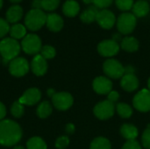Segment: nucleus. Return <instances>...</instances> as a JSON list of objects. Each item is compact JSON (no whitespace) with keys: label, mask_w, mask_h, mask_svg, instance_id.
Listing matches in <instances>:
<instances>
[{"label":"nucleus","mask_w":150,"mask_h":149,"mask_svg":"<svg viewBox=\"0 0 150 149\" xmlns=\"http://www.w3.org/2000/svg\"><path fill=\"white\" fill-rule=\"evenodd\" d=\"M119 98H120V94L118 93V91H116V90H112L109 94H108V98H107V100H109L110 102H112V103H115V102H117L118 100H119Z\"/></svg>","instance_id":"4c0bfd02"},{"label":"nucleus","mask_w":150,"mask_h":149,"mask_svg":"<svg viewBox=\"0 0 150 149\" xmlns=\"http://www.w3.org/2000/svg\"><path fill=\"white\" fill-rule=\"evenodd\" d=\"M115 4L120 11H127L133 8L134 3V0H115Z\"/></svg>","instance_id":"2f4dec72"},{"label":"nucleus","mask_w":150,"mask_h":149,"mask_svg":"<svg viewBox=\"0 0 150 149\" xmlns=\"http://www.w3.org/2000/svg\"><path fill=\"white\" fill-rule=\"evenodd\" d=\"M55 54H56V51H55L54 47H53L52 46H49V45L42 47V48L40 50V55L43 58H45L46 60L54 58L55 56Z\"/></svg>","instance_id":"7c9ffc66"},{"label":"nucleus","mask_w":150,"mask_h":149,"mask_svg":"<svg viewBox=\"0 0 150 149\" xmlns=\"http://www.w3.org/2000/svg\"><path fill=\"white\" fill-rule=\"evenodd\" d=\"M52 106L47 101L42 102L37 108V115L40 119H46L52 113Z\"/></svg>","instance_id":"a878e982"},{"label":"nucleus","mask_w":150,"mask_h":149,"mask_svg":"<svg viewBox=\"0 0 150 149\" xmlns=\"http://www.w3.org/2000/svg\"><path fill=\"white\" fill-rule=\"evenodd\" d=\"M96 21L98 23V25L102 28L111 29L115 24L116 18L112 11L106 10V9H103L98 12Z\"/></svg>","instance_id":"f8f14e48"},{"label":"nucleus","mask_w":150,"mask_h":149,"mask_svg":"<svg viewBox=\"0 0 150 149\" xmlns=\"http://www.w3.org/2000/svg\"><path fill=\"white\" fill-rule=\"evenodd\" d=\"M66 132L68 133H73L75 132V126L73 124H68L66 126Z\"/></svg>","instance_id":"a19ab883"},{"label":"nucleus","mask_w":150,"mask_h":149,"mask_svg":"<svg viewBox=\"0 0 150 149\" xmlns=\"http://www.w3.org/2000/svg\"><path fill=\"white\" fill-rule=\"evenodd\" d=\"M13 149H25V148H24L23 147H20V146H19V147H16V148H14Z\"/></svg>","instance_id":"09e8293b"},{"label":"nucleus","mask_w":150,"mask_h":149,"mask_svg":"<svg viewBox=\"0 0 150 149\" xmlns=\"http://www.w3.org/2000/svg\"><path fill=\"white\" fill-rule=\"evenodd\" d=\"M142 145L146 149H150V126H149L142 134Z\"/></svg>","instance_id":"72a5a7b5"},{"label":"nucleus","mask_w":150,"mask_h":149,"mask_svg":"<svg viewBox=\"0 0 150 149\" xmlns=\"http://www.w3.org/2000/svg\"><path fill=\"white\" fill-rule=\"evenodd\" d=\"M120 47L126 52L133 53L139 49V41L134 37H125L121 40Z\"/></svg>","instance_id":"412c9836"},{"label":"nucleus","mask_w":150,"mask_h":149,"mask_svg":"<svg viewBox=\"0 0 150 149\" xmlns=\"http://www.w3.org/2000/svg\"><path fill=\"white\" fill-rule=\"evenodd\" d=\"M133 14L137 18H142L149 14L150 11L149 4L145 0H139L133 5Z\"/></svg>","instance_id":"aec40b11"},{"label":"nucleus","mask_w":150,"mask_h":149,"mask_svg":"<svg viewBox=\"0 0 150 149\" xmlns=\"http://www.w3.org/2000/svg\"><path fill=\"white\" fill-rule=\"evenodd\" d=\"M120 85L124 90L132 92L139 87V80L134 73H126L121 78Z\"/></svg>","instance_id":"2eb2a0df"},{"label":"nucleus","mask_w":150,"mask_h":149,"mask_svg":"<svg viewBox=\"0 0 150 149\" xmlns=\"http://www.w3.org/2000/svg\"><path fill=\"white\" fill-rule=\"evenodd\" d=\"M41 97L40 91L36 88H32L25 91L23 96L19 98V102L24 105H33L37 104Z\"/></svg>","instance_id":"4468645a"},{"label":"nucleus","mask_w":150,"mask_h":149,"mask_svg":"<svg viewBox=\"0 0 150 149\" xmlns=\"http://www.w3.org/2000/svg\"><path fill=\"white\" fill-rule=\"evenodd\" d=\"M60 0H41L42 10L47 11H53L58 8Z\"/></svg>","instance_id":"c85d7f7f"},{"label":"nucleus","mask_w":150,"mask_h":149,"mask_svg":"<svg viewBox=\"0 0 150 149\" xmlns=\"http://www.w3.org/2000/svg\"><path fill=\"white\" fill-rule=\"evenodd\" d=\"M112 2L113 0H92V4L96 7L101 8V9H105L109 7L112 4Z\"/></svg>","instance_id":"c9c22d12"},{"label":"nucleus","mask_w":150,"mask_h":149,"mask_svg":"<svg viewBox=\"0 0 150 149\" xmlns=\"http://www.w3.org/2000/svg\"><path fill=\"white\" fill-rule=\"evenodd\" d=\"M29 70L28 61L23 57H17L13 59L9 64L10 73L17 77L25 76Z\"/></svg>","instance_id":"1a4fd4ad"},{"label":"nucleus","mask_w":150,"mask_h":149,"mask_svg":"<svg viewBox=\"0 0 150 149\" xmlns=\"http://www.w3.org/2000/svg\"><path fill=\"white\" fill-rule=\"evenodd\" d=\"M98 51L104 57H112L120 51V45L113 40H105L98 46Z\"/></svg>","instance_id":"9b49d317"},{"label":"nucleus","mask_w":150,"mask_h":149,"mask_svg":"<svg viewBox=\"0 0 150 149\" xmlns=\"http://www.w3.org/2000/svg\"><path fill=\"white\" fill-rule=\"evenodd\" d=\"M120 133L126 140L134 141L137 138L139 132L136 126L131 124H124L120 127Z\"/></svg>","instance_id":"4be33fe9"},{"label":"nucleus","mask_w":150,"mask_h":149,"mask_svg":"<svg viewBox=\"0 0 150 149\" xmlns=\"http://www.w3.org/2000/svg\"><path fill=\"white\" fill-rule=\"evenodd\" d=\"M84 4H92V0H82Z\"/></svg>","instance_id":"c03bdc74"},{"label":"nucleus","mask_w":150,"mask_h":149,"mask_svg":"<svg viewBox=\"0 0 150 149\" xmlns=\"http://www.w3.org/2000/svg\"><path fill=\"white\" fill-rule=\"evenodd\" d=\"M47 14L42 10L31 9L25 17V26L30 31H38L46 25Z\"/></svg>","instance_id":"7ed1b4c3"},{"label":"nucleus","mask_w":150,"mask_h":149,"mask_svg":"<svg viewBox=\"0 0 150 149\" xmlns=\"http://www.w3.org/2000/svg\"><path fill=\"white\" fill-rule=\"evenodd\" d=\"M136 23V17L133 13L124 12L118 18L117 28L121 34H129L134 30Z\"/></svg>","instance_id":"20e7f679"},{"label":"nucleus","mask_w":150,"mask_h":149,"mask_svg":"<svg viewBox=\"0 0 150 149\" xmlns=\"http://www.w3.org/2000/svg\"><path fill=\"white\" fill-rule=\"evenodd\" d=\"M3 4H4V0H0V10L3 7Z\"/></svg>","instance_id":"49530a36"},{"label":"nucleus","mask_w":150,"mask_h":149,"mask_svg":"<svg viewBox=\"0 0 150 149\" xmlns=\"http://www.w3.org/2000/svg\"><path fill=\"white\" fill-rule=\"evenodd\" d=\"M104 73L110 78L119 79L125 75V68L115 59H108L103 64Z\"/></svg>","instance_id":"423d86ee"},{"label":"nucleus","mask_w":150,"mask_h":149,"mask_svg":"<svg viewBox=\"0 0 150 149\" xmlns=\"http://www.w3.org/2000/svg\"><path fill=\"white\" fill-rule=\"evenodd\" d=\"M114 110V104L110 102L109 100H105L96 105V106L93 109V112L98 119L101 120H105L113 116Z\"/></svg>","instance_id":"0eeeda50"},{"label":"nucleus","mask_w":150,"mask_h":149,"mask_svg":"<svg viewBox=\"0 0 150 149\" xmlns=\"http://www.w3.org/2000/svg\"><path fill=\"white\" fill-rule=\"evenodd\" d=\"M21 47L27 54H37L41 50V40L34 33L26 34L21 41Z\"/></svg>","instance_id":"39448f33"},{"label":"nucleus","mask_w":150,"mask_h":149,"mask_svg":"<svg viewBox=\"0 0 150 149\" xmlns=\"http://www.w3.org/2000/svg\"><path fill=\"white\" fill-rule=\"evenodd\" d=\"M24 105H22L19 101H16L12 104L11 108V112L12 116H14L15 118H20L24 114Z\"/></svg>","instance_id":"c756f323"},{"label":"nucleus","mask_w":150,"mask_h":149,"mask_svg":"<svg viewBox=\"0 0 150 149\" xmlns=\"http://www.w3.org/2000/svg\"><path fill=\"white\" fill-rule=\"evenodd\" d=\"M90 149H112L109 140L104 137H98L91 143Z\"/></svg>","instance_id":"393cba45"},{"label":"nucleus","mask_w":150,"mask_h":149,"mask_svg":"<svg viewBox=\"0 0 150 149\" xmlns=\"http://www.w3.org/2000/svg\"><path fill=\"white\" fill-rule=\"evenodd\" d=\"M133 105L134 108L142 112L150 111V90L143 89L139 91L134 97Z\"/></svg>","instance_id":"6e6552de"},{"label":"nucleus","mask_w":150,"mask_h":149,"mask_svg":"<svg viewBox=\"0 0 150 149\" xmlns=\"http://www.w3.org/2000/svg\"><path fill=\"white\" fill-rule=\"evenodd\" d=\"M32 9L42 10L41 0H33V2H32Z\"/></svg>","instance_id":"58836bf2"},{"label":"nucleus","mask_w":150,"mask_h":149,"mask_svg":"<svg viewBox=\"0 0 150 149\" xmlns=\"http://www.w3.org/2000/svg\"><path fill=\"white\" fill-rule=\"evenodd\" d=\"M5 114H6L5 107H4V105L0 102V120H2V119L5 117Z\"/></svg>","instance_id":"ea45409f"},{"label":"nucleus","mask_w":150,"mask_h":149,"mask_svg":"<svg viewBox=\"0 0 150 149\" xmlns=\"http://www.w3.org/2000/svg\"><path fill=\"white\" fill-rule=\"evenodd\" d=\"M113 40H115L116 42H117V40H120V34H114L113 35V39H112Z\"/></svg>","instance_id":"37998d69"},{"label":"nucleus","mask_w":150,"mask_h":149,"mask_svg":"<svg viewBox=\"0 0 150 149\" xmlns=\"http://www.w3.org/2000/svg\"><path fill=\"white\" fill-rule=\"evenodd\" d=\"M22 138V130L18 124L4 119L0 121V144L4 147H11L17 144Z\"/></svg>","instance_id":"f257e3e1"},{"label":"nucleus","mask_w":150,"mask_h":149,"mask_svg":"<svg viewBox=\"0 0 150 149\" xmlns=\"http://www.w3.org/2000/svg\"><path fill=\"white\" fill-rule=\"evenodd\" d=\"M46 25L50 31L57 32L62 29L64 22L60 15L56 13H49L47 15Z\"/></svg>","instance_id":"f3484780"},{"label":"nucleus","mask_w":150,"mask_h":149,"mask_svg":"<svg viewBox=\"0 0 150 149\" xmlns=\"http://www.w3.org/2000/svg\"><path fill=\"white\" fill-rule=\"evenodd\" d=\"M27 149H47V145L45 141L40 137L31 138L26 144Z\"/></svg>","instance_id":"cd10ccee"},{"label":"nucleus","mask_w":150,"mask_h":149,"mask_svg":"<svg viewBox=\"0 0 150 149\" xmlns=\"http://www.w3.org/2000/svg\"><path fill=\"white\" fill-rule=\"evenodd\" d=\"M69 144V140L67 136H62L57 139L55 142V147L58 149H65Z\"/></svg>","instance_id":"f704fd0d"},{"label":"nucleus","mask_w":150,"mask_h":149,"mask_svg":"<svg viewBox=\"0 0 150 149\" xmlns=\"http://www.w3.org/2000/svg\"><path fill=\"white\" fill-rule=\"evenodd\" d=\"M11 3H14V4H18V3H19V2H21L22 0H10Z\"/></svg>","instance_id":"a18cd8bd"},{"label":"nucleus","mask_w":150,"mask_h":149,"mask_svg":"<svg viewBox=\"0 0 150 149\" xmlns=\"http://www.w3.org/2000/svg\"><path fill=\"white\" fill-rule=\"evenodd\" d=\"M121 149H142V146L140 145V143L138 141H136L135 140L134 141H127L122 147Z\"/></svg>","instance_id":"e433bc0d"},{"label":"nucleus","mask_w":150,"mask_h":149,"mask_svg":"<svg viewBox=\"0 0 150 149\" xmlns=\"http://www.w3.org/2000/svg\"><path fill=\"white\" fill-rule=\"evenodd\" d=\"M10 25L6 19L0 18V39L4 38L10 31Z\"/></svg>","instance_id":"473e14b6"},{"label":"nucleus","mask_w":150,"mask_h":149,"mask_svg":"<svg viewBox=\"0 0 150 149\" xmlns=\"http://www.w3.org/2000/svg\"><path fill=\"white\" fill-rule=\"evenodd\" d=\"M148 87H149V90H150V77L148 81Z\"/></svg>","instance_id":"de8ad7c7"},{"label":"nucleus","mask_w":150,"mask_h":149,"mask_svg":"<svg viewBox=\"0 0 150 149\" xmlns=\"http://www.w3.org/2000/svg\"><path fill=\"white\" fill-rule=\"evenodd\" d=\"M20 52V45L17 40L12 38H4L0 41V54L3 57L4 63L11 62L17 58Z\"/></svg>","instance_id":"f03ea898"},{"label":"nucleus","mask_w":150,"mask_h":149,"mask_svg":"<svg viewBox=\"0 0 150 149\" xmlns=\"http://www.w3.org/2000/svg\"><path fill=\"white\" fill-rule=\"evenodd\" d=\"M80 11L79 4L75 0H67L62 5V12L69 18L76 17Z\"/></svg>","instance_id":"6ab92c4d"},{"label":"nucleus","mask_w":150,"mask_h":149,"mask_svg":"<svg viewBox=\"0 0 150 149\" xmlns=\"http://www.w3.org/2000/svg\"><path fill=\"white\" fill-rule=\"evenodd\" d=\"M5 17L8 23L17 24L23 17V8L18 4H13L7 10Z\"/></svg>","instance_id":"a211bd4d"},{"label":"nucleus","mask_w":150,"mask_h":149,"mask_svg":"<svg viewBox=\"0 0 150 149\" xmlns=\"http://www.w3.org/2000/svg\"><path fill=\"white\" fill-rule=\"evenodd\" d=\"M32 71L34 75L40 76H43L47 70V63L45 58H43L40 54H36L31 63Z\"/></svg>","instance_id":"dca6fc26"},{"label":"nucleus","mask_w":150,"mask_h":149,"mask_svg":"<svg viewBox=\"0 0 150 149\" xmlns=\"http://www.w3.org/2000/svg\"><path fill=\"white\" fill-rule=\"evenodd\" d=\"M52 102L56 109L60 111H66L72 106L74 99L68 92H58L52 97Z\"/></svg>","instance_id":"9d476101"},{"label":"nucleus","mask_w":150,"mask_h":149,"mask_svg":"<svg viewBox=\"0 0 150 149\" xmlns=\"http://www.w3.org/2000/svg\"><path fill=\"white\" fill-rule=\"evenodd\" d=\"M10 35L11 38L15 39V40H20L24 39L26 35V27L23 25L22 24H13L10 27Z\"/></svg>","instance_id":"b1692460"},{"label":"nucleus","mask_w":150,"mask_h":149,"mask_svg":"<svg viewBox=\"0 0 150 149\" xmlns=\"http://www.w3.org/2000/svg\"><path fill=\"white\" fill-rule=\"evenodd\" d=\"M54 94H55V91H54L53 89H49V90H47V95H48L49 97H52Z\"/></svg>","instance_id":"79ce46f5"},{"label":"nucleus","mask_w":150,"mask_h":149,"mask_svg":"<svg viewBox=\"0 0 150 149\" xmlns=\"http://www.w3.org/2000/svg\"><path fill=\"white\" fill-rule=\"evenodd\" d=\"M92 88L95 92L100 95H108L112 89V81L105 76H98L92 83Z\"/></svg>","instance_id":"ddd939ff"},{"label":"nucleus","mask_w":150,"mask_h":149,"mask_svg":"<svg viewBox=\"0 0 150 149\" xmlns=\"http://www.w3.org/2000/svg\"><path fill=\"white\" fill-rule=\"evenodd\" d=\"M98 11H98V7H96L95 5L90 6L89 8H87L86 10H84L81 13L80 19L85 24H91L94 20H96V18H97Z\"/></svg>","instance_id":"5701e85b"},{"label":"nucleus","mask_w":150,"mask_h":149,"mask_svg":"<svg viewBox=\"0 0 150 149\" xmlns=\"http://www.w3.org/2000/svg\"><path fill=\"white\" fill-rule=\"evenodd\" d=\"M116 110L118 114L123 119H128L133 114V110L130 105L125 103H120L116 105Z\"/></svg>","instance_id":"bb28decb"}]
</instances>
